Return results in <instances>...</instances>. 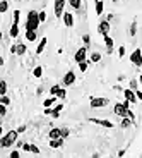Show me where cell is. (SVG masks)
I'll return each mask as SVG.
<instances>
[{
    "label": "cell",
    "instance_id": "obj_1",
    "mask_svg": "<svg viewBox=\"0 0 142 158\" xmlns=\"http://www.w3.org/2000/svg\"><path fill=\"white\" fill-rule=\"evenodd\" d=\"M17 138H19V131L12 129L9 132H5L2 138H0V148H10L14 146V143H17Z\"/></svg>",
    "mask_w": 142,
    "mask_h": 158
},
{
    "label": "cell",
    "instance_id": "obj_2",
    "mask_svg": "<svg viewBox=\"0 0 142 158\" xmlns=\"http://www.w3.org/2000/svg\"><path fill=\"white\" fill-rule=\"evenodd\" d=\"M40 12L38 10H29L28 12V19H26V24H24V28L26 29H34V31H38V28H40Z\"/></svg>",
    "mask_w": 142,
    "mask_h": 158
},
{
    "label": "cell",
    "instance_id": "obj_3",
    "mask_svg": "<svg viewBox=\"0 0 142 158\" xmlns=\"http://www.w3.org/2000/svg\"><path fill=\"white\" fill-rule=\"evenodd\" d=\"M89 105H91V108H105L110 105V100L105 98V96H93Z\"/></svg>",
    "mask_w": 142,
    "mask_h": 158
},
{
    "label": "cell",
    "instance_id": "obj_4",
    "mask_svg": "<svg viewBox=\"0 0 142 158\" xmlns=\"http://www.w3.org/2000/svg\"><path fill=\"white\" fill-rule=\"evenodd\" d=\"M53 14L57 19H62L65 14V0H55L53 2Z\"/></svg>",
    "mask_w": 142,
    "mask_h": 158
},
{
    "label": "cell",
    "instance_id": "obj_5",
    "mask_svg": "<svg viewBox=\"0 0 142 158\" xmlns=\"http://www.w3.org/2000/svg\"><path fill=\"white\" fill-rule=\"evenodd\" d=\"M110 29H111V26H110V21H108V19L99 21V24H98V33L103 36V38L110 35Z\"/></svg>",
    "mask_w": 142,
    "mask_h": 158
},
{
    "label": "cell",
    "instance_id": "obj_6",
    "mask_svg": "<svg viewBox=\"0 0 142 158\" xmlns=\"http://www.w3.org/2000/svg\"><path fill=\"white\" fill-rule=\"evenodd\" d=\"M89 122L96 124V126H101V127H106V129H113L115 124L111 120H106V118H94V117H89Z\"/></svg>",
    "mask_w": 142,
    "mask_h": 158
},
{
    "label": "cell",
    "instance_id": "obj_7",
    "mask_svg": "<svg viewBox=\"0 0 142 158\" xmlns=\"http://www.w3.org/2000/svg\"><path fill=\"white\" fill-rule=\"evenodd\" d=\"M130 62L134 64V65H137V67H140L142 65V48H135L134 52L130 53Z\"/></svg>",
    "mask_w": 142,
    "mask_h": 158
},
{
    "label": "cell",
    "instance_id": "obj_8",
    "mask_svg": "<svg viewBox=\"0 0 142 158\" xmlns=\"http://www.w3.org/2000/svg\"><path fill=\"white\" fill-rule=\"evenodd\" d=\"M74 83H75V72L74 71H67L65 76H63V79H62V84L65 88H69V86H72Z\"/></svg>",
    "mask_w": 142,
    "mask_h": 158
},
{
    "label": "cell",
    "instance_id": "obj_9",
    "mask_svg": "<svg viewBox=\"0 0 142 158\" xmlns=\"http://www.w3.org/2000/svg\"><path fill=\"white\" fill-rule=\"evenodd\" d=\"M74 60L77 64L82 62V60H87V47H86V45H84V47H81L79 50L74 53Z\"/></svg>",
    "mask_w": 142,
    "mask_h": 158
},
{
    "label": "cell",
    "instance_id": "obj_10",
    "mask_svg": "<svg viewBox=\"0 0 142 158\" xmlns=\"http://www.w3.org/2000/svg\"><path fill=\"white\" fill-rule=\"evenodd\" d=\"M127 110H128V108H127L123 103H115V105H113L115 115H118L120 118H122V117H127Z\"/></svg>",
    "mask_w": 142,
    "mask_h": 158
},
{
    "label": "cell",
    "instance_id": "obj_11",
    "mask_svg": "<svg viewBox=\"0 0 142 158\" xmlns=\"http://www.w3.org/2000/svg\"><path fill=\"white\" fill-rule=\"evenodd\" d=\"M123 96H125V100H128L130 103H137V95H135V91L132 89V88H125L123 89Z\"/></svg>",
    "mask_w": 142,
    "mask_h": 158
},
{
    "label": "cell",
    "instance_id": "obj_12",
    "mask_svg": "<svg viewBox=\"0 0 142 158\" xmlns=\"http://www.w3.org/2000/svg\"><path fill=\"white\" fill-rule=\"evenodd\" d=\"M62 19H63V24H65L67 28H72V26H74V16H72V12H65Z\"/></svg>",
    "mask_w": 142,
    "mask_h": 158
},
{
    "label": "cell",
    "instance_id": "obj_13",
    "mask_svg": "<svg viewBox=\"0 0 142 158\" xmlns=\"http://www.w3.org/2000/svg\"><path fill=\"white\" fill-rule=\"evenodd\" d=\"M48 138H50V139H58V138H62V127H53V129H50V132H48Z\"/></svg>",
    "mask_w": 142,
    "mask_h": 158
},
{
    "label": "cell",
    "instance_id": "obj_14",
    "mask_svg": "<svg viewBox=\"0 0 142 158\" xmlns=\"http://www.w3.org/2000/svg\"><path fill=\"white\" fill-rule=\"evenodd\" d=\"M46 43H48V38H46V36H43V38H41V41L38 43V47H36V55H41V53H43Z\"/></svg>",
    "mask_w": 142,
    "mask_h": 158
},
{
    "label": "cell",
    "instance_id": "obj_15",
    "mask_svg": "<svg viewBox=\"0 0 142 158\" xmlns=\"http://www.w3.org/2000/svg\"><path fill=\"white\" fill-rule=\"evenodd\" d=\"M26 40L28 41H36L38 40V31H34V29H26Z\"/></svg>",
    "mask_w": 142,
    "mask_h": 158
},
{
    "label": "cell",
    "instance_id": "obj_16",
    "mask_svg": "<svg viewBox=\"0 0 142 158\" xmlns=\"http://www.w3.org/2000/svg\"><path fill=\"white\" fill-rule=\"evenodd\" d=\"M55 102H58V96L51 95V96H48V98L43 102V107H45V108H48V107H53V105H55Z\"/></svg>",
    "mask_w": 142,
    "mask_h": 158
},
{
    "label": "cell",
    "instance_id": "obj_17",
    "mask_svg": "<svg viewBox=\"0 0 142 158\" xmlns=\"http://www.w3.org/2000/svg\"><path fill=\"white\" fill-rule=\"evenodd\" d=\"M26 52H28V47L24 43H16V55L22 57V55H26Z\"/></svg>",
    "mask_w": 142,
    "mask_h": 158
},
{
    "label": "cell",
    "instance_id": "obj_18",
    "mask_svg": "<svg viewBox=\"0 0 142 158\" xmlns=\"http://www.w3.org/2000/svg\"><path fill=\"white\" fill-rule=\"evenodd\" d=\"M94 10H96V16H103V10H105L103 0H96L94 2Z\"/></svg>",
    "mask_w": 142,
    "mask_h": 158
},
{
    "label": "cell",
    "instance_id": "obj_19",
    "mask_svg": "<svg viewBox=\"0 0 142 158\" xmlns=\"http://www.w3.org/2000/svg\"><path fill=\"white\" fill-rule=\"evenodd\" d=\"M9 36H10V38H17V36H19V24L12 23L10 29H9Z\"/></svg>",
    "mask_w": 142,
    "mask_h": 158
},
{
    "label": "cell",
    "instance_id": "obj_20",
    "mask_svg": "<svg viewBox=\"0 0 142 158\" xmlns=\"http://www.w3.org/2000/svg\"><path fill=\"white\" fill-rule=\"evenodd\" d=\"M63 139H65V138L50 139V148H53V150H57V148H62V146H63Z\"/></svg>",
    "mask_w": 142,
    "mask_h": 158
},
{
    "label": "cell",
    "instance_id": "obj_21",
    "mask_svg": "<svg viewBox=\"0 0 142 158\" xmlns=\"http://www.w3.org/2000/svg\"><path fill=\"white\" fill-rule=\"evenodd\" d=\"M105 45H106V50H108V53H111V52H113V38H111L110 35L108 36H105Z\"/></svg>",
    "mask_w": 142,
    "mask_h": 158
},
{
    "label": "cell",
    "instance_id": "obj_22",
    "mask_svg": "<svg viewBox=\"0 0 142 158\" xmlns=\"http://www.w3.org/2000/svg\"><path fill=\"white\" fill-rule=\"evenodd\" d=\"M132 124H134V120H132L130 117H122V124H120V126H122V129H128Z\"/></svg>",
    "mask_w": 142,
    "mask_h": 158
},
{
    "label": "cell",
    "instance_id": "obj_23",
    "mask_svg": "<svg viewBox=\"0 0 142 158\" xmlns=\"http://www.w3.org/2000/svg\"><path fill=\"white\" fill-rule=\"evenodd\" d=\"M69 5H70L74 10H79L82 7V0H69Z\"/></svg>",
    "mask_w": 142,
    "mask_h": 158
},
{
    "label": "cell",
    "instance_id": "obj_24",
    "mask_svg": "<svg viewBox=\"0 0 142 158\" xmlns=\"http://www.w3.org/2000/svg\"><path fill=\"white\" fill-rule=\"evenodd\" d=\"M99 60H101V53H99V52H93L91 55H89V62H93V64H98Z\"/></svg>",
    "mask_w": 142,
    "mask_h": 158
},
{
    "label": "cell",
    "instance_id": "obj_25",
    "mask_svg": "<svg viewBox=\"0 0 142 158\" xmlns=\"http://www.w3.org/2000/svg\"><path fill=\"white\" fill-rule=\"evenodd\" d=\"M33 76H34L36 79H40L41 76H43V67H41V65H36V67L33 69Z\"/></svg>",
    "mask_w": 142,
    "mask_h": 158
},
{
    "label": "cell",
    "instance_id": "obj_26",
    "mask_svg": "<svg viewBox=\"0 0 142 158\" xmlns=\"http://www.w3.org/2000/svg\"><path fill=\"white\" fill-rule=\"evenodd\" d=\"M2 95H7V81H5V79L0 81V96Z\"/></svg>",
    "mask_w": 142,
    "mask_h": 158
},
{
    "label": "cell",
    "instance_id": "obj_27",
    "mask_svg": "<svg viewBox=\"0 0 142 158\" xmlns=\"http://www.w3.org/2000/svg\"><path fill=\"white\" fill-rule=\"evenodd\" d=\"M19 21H21V10H19V9H16V10H14V14H12V23L19 24Z\"/></svg>",
    "mask_w": 142,
    "mask_h": 158
},
{
    "label": "cell",
    "instance_id": "obj_28",
    "mask_svg": "<svg viewBox=\"0 0 142 158\" xmlns=\"http://www.w3.org/2000/svg\"><path fill=\"white\" fill-rule=\"evenodd\" d=\"M128 35L134 38L135 35H137V21H134V23L130 24V29H128Z\"/></svg>",
    "mask_w": 142,
    "mask_h": 158
},
{
    "label": "cell",
    "instance_id": "obj_29",
    "mask_svg": "<svg viewBox=\"0 0 142 158\" xmlns=\"http://www.w3.org/2000/svg\"><path fill=\"white\" fill-rule=\"evenodd\" d=\"M55 96H58V100H65V96H67V89L60 86V89L57 91V95H55Z\"/></svg>",
    "mask_w": 142,
    "mask_h": 158
},
{
    "label": "cell",
    "instance_id": "obj_30",
    "mask_svg": "<svg viewBox=\"0 0 142 158\" xmlns=\"http://www.w3.org/2000/svg\"><path fill=\"white\" fill-rule=\"evenodd\" d=\"M77 65H79V71L81 72H86L87 67H89V60H82V62H79Z\"/></svg>",
    "mask_w": 142,
    "mask_h": 158
},
{
    "label": "cell",
    "instance_id": "obj_31",
    "mask_svg": "<svg viewBox=\"0 0 142 158\" xmlns=\"http://www.w3.org/2000/svg\"><path fill=\"white\" fill-rule=\"evenodd\" d=\"M7 9H9V2L7 0H2V2H0V14H5Z\"/></svg>",
    "mask_w": 142,
    "mask_h": 158
},
{
    "label": "cell",
    "instance_id": "obj_32",
    "mask_svg": "<svg viewBox=\"0 0 142 158\" xmlns=\"http://www.w3.org/2000/svg\"><path fill=\"white\" fill-rule=\"evenodd\" d=\"M7 115V105L0 103V117H5Z\"/></svg>",
    "mask_w": 142,
    "mask_h": 158
},
{
    "label": "cell",
    "instance_id": "obj_33",
    "mask_svg": "<svg viewBox=\"0 0 142 158\" xmlns=\"http://www.w3.org/2000/svg\"><path fill=\"white\" fill-rule=\"evenodd\" d=\"M0 103H4V105H9V103H10V98H9L7 95H2V96H0Z\"/></svg>",
    "mask_w": 142,
    "mask_h": 158
},
{
    "label": "cell",
    "instance_id": "obj_34",
    "mask_svg": "<svg viewBox=\"0 0 142 158\" xmlns=\"http://www.w3.org/2000/svg\"><path fill=\"white\" fill-rule=\"evenodd\" d=\"M130 88H132V89H139V81H137V79H132V81H130Z\"/></svg>",
    "mask_w": 142,
    "mask_h": 158
},
{
    "label": "cell",
    "instance_id": "obj_35",
    "mask_svg": "<svg viewBox=\"0 0 142 158\" xmlns=\"http://www.w3.org/2000/svg\"><path fill=\"white\" fill-rule=\"evenodd\" d=\"M60 89V86H58V84H55V86H51L50 88V95H57V91H58Z\"/></svg>",
    "mask_w": 142,
    "mask_h": 158
},
{
    "label": "cell",
    "instance_id": "obj_36",
    "mask_svg": "<svg viewBox=\"0 0 142 158\" xmlns=\"http://www.w3.org/2000/svg\"><path fill=\"white\" fill-rule=\"evenodd\" d=\"M118 57H120V59L125 57V47H118Z\"/></svg>",
    "mask_w": 142,
    "mask_h": 158
},
{
    "label": "cell",
    "instance_id": "obj_37",
    "mask_svg": "<svg viewBox=\"0 0 142 158\" xmlns=\"http://www.w3.org/2000/svg\"><path fill=\"white\" fill-rule=\"evenodd\" d=\"M82 40H84V45H86V47H89V43H91V38H89V35H84Z\"/></svg>",
    "mask_w": 142,
    "mask_h": 158
},
{
    "label": "cell",
    "instance_id": "obj_38",
    "mask_svg": "<svg viewBox=\"0 0 142 158\" xmlns=\"http://www.w3.org/2000/svg\"><path fill=\"white\" fill-rule=\"evenodd\" d=\"M127 117H130L132 120H134V122H135V114H134V112L130 110V108H128V110H127Z\"/></svg>",
    "mask_w": 142,
    "mask_h": 158
},
{
    "label": "cell",
    "instance_id": "obj_39",
    "mask_svg": "<svg viewBox=\"0 0 142 158\" xmlns=\"http://www.w3.org/2000/svg\"><path fill=\"white\" fill-rule=\"evenodd\" d=\"M40 21H41V23H45V21H46V12H45V10L40 12Z\"/></svg>",
    "mask_w": 142,
    "mask_h": 158
},
{
    "label": "cell",
    "instance_id": "obj_40",
    "mask_svg": "<svg viewBox=\"0 0 142 158\" xmlns=\"http://www.w3.org/2000/svg\"><path fill=\"white\" fill-rule=\"evenodd\" d=\"M9 156H10V158H19L21 155H19V151H17V150H14V151H10V155H9Z\"/></svg>",
    "mask_w": 142,
    "mask_h": 158
},
{
    "label": "cell",
    "instance_id": "obj_41",
    "mask_svg": "<svg viewBox=\"0 0 142 158\" xmlns=\"http://www.w3.org/2000/svg\"><path fill=\"white\" fill-rule=\"evenodd\" d=\"M69 134H70V131H69V129H65V127H62V138H67Z\"/></svg>",
    "mask_w": 142,
    "mask_h": 158
},
{
    "label": "cell",
    "instance_id": "obj_42",
    "mask_svg": "<svg viewBox=\"0 0 142 158\" xmlns=\"http://www.w3.org/2000/svg\"><path fill=\"white\" fill-rule=\"evenodd\" d=\"M53 110H55V112H62L63 110V105H62V103H58V105H55V108H53Z\"/></svg>",
    "mask_w": 142,
    "mask_h": 158
},
{
    "label": "cell",
    "instance_id": "obj_43",
    "mask_svg": "<svg viewBox=\"0 0 142 158\" xmlns=\"http://www.w3.org/2000/svg\"><path fill=\"white\" fill-rule=\"evenodd\" d=\"M17 131H19V134H22L24 131H26V126H19V127H17Z\"/></svg>",
    "mask_w": 142,
    "mask_h": 158
},
{
    "label": "cell",
    "instance_id": "obj_44",
    "mask_svg": "<svg viewBox=\"0 0 142 158\" xmlns=\"http://www.w3.org/2000/svg\"><path fill=\"white\" fill-rule=\"evenodd\" d=\"M135 95H137L139 100H140V98H142V89H135Z\"/></svg>",
    "mask_w": 142,
    "mask_h": 158
},
{
    "label": "cell",
    "instance_id": "obj_45",
    "mask_svg": "<svg viewBox=\"0 0 142 158\" xmlns=\"http://www.w3.org/2000/svg\"><path fill=\"white\" fill-rule=\"evenodd\" d=\"M10 53H12V55H16V45H12V47H10Z\"/></svg>",
    "mask_w": 142,
    "mask_h": 158
},
{
    "label": "cell",
    "instance_id": "obj_46",
    "mask_svg": "<svg viewBox=\"0 0 142 158\" xmlns=\"http://www.w3.org/2000/svg\"><path fill=\"white\" fill-rule=\"evenodd\" d=\"M139 84L142 86V76H139Z\"/></svg>",
    "mask_w": 142,
    "mask_h": 158
},
{
    "label": "cell",
    "instance_id": "obj_47",
    "mask_svg": "<svg viewBox=\"0 0 142 158\" xmlns=\"http://www.w3.org/2000/svg\"><path fill=\"white\" fill-rule=\"evenodd\" d=\"M140 105H142V98H140Z\"/></svg>",
    "mask_w": 142,
    "mask_h": 158
},
{
    "label": "cell",
    "instance_id": "obj_48",
    "mask_svg": "<svg viewBox=\"0 0 142 158\" xmlns=\"http://www.w3.org/2000/svg\"><path fill=\"white\" fill-rule=\"evenodd\" d=\"M31 2H36V0H31Z\"/></svg>",
    "mask_w": 142,
    "mask_h": 158
},
{
    "label": "cell",
    "instance_id": "obj_49",
    "mask_svg": "<svg viewBox=\"0 0 142 158\" xmlns=\"http://www.w3.org/2000/svg\"><path fill=\"white\" fill-rule=\"evenodd\" d=\"M113 2H116V0H113Z\"/></svg>",
    "mask_w": 142,
    "mask_h": 158
}]
</instances>
